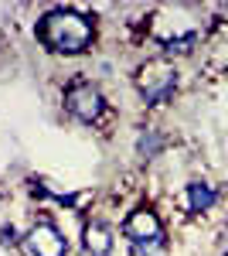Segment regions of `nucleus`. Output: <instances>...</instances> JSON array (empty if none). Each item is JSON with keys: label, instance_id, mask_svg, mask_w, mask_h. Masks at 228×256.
Masks as SVG:
<instances>
[{"label": "nucleus", "instance_id": "nucleus-1", "mask_svg": "<svg viewBox=\"0 0 228 256\" xmlns=\"http://www.w3.org/2000/svg\"><path fill=\"white\" fill-rule=\"evenodd\" d=\"M38 38L48 52L55 55H82L95 38V28L92 20L78 10H51L41 18V28H38Z\"/></svg>", "mask_w": 228, "mask_h": 256}, {"label": "nucleus", "instance_id": "nucleus-2", "mask_svg": "<svg viewBox=\"0 0 228 256\" xmlns=\"http://www.w3.org/2000/svg\"><path fill=\"white\" fill-rule=\"evenodd\" d=\"M136 86H140V92L147 99V106H160L177 89V72L171 65H164V62H147L140 68V76H136Z\"/></svg>", "mask_w": 228, "mask_h": 256}, {"label": "nucleus", "instance_id": "nucleus-3", "mask_svg": "<svg viewBox=\"0 0 228 256\" xmlns=\"http://www.w3.org/2000/svg\"><path fill=\"white\" fill-rule=\"evenodd\" d=\"M65 110L82 123H95V120L106 113V99L95 89L92 82H72L65 89Z\"/></svg>", "mask_w": 228, "mask_h": 256}, {"label": "nucleus", "instance_id": "nucleus-4", "mask_svg": "<svg viewBox=\"0 0 228 256\" xmlns=\"http://www.w3.org/2000/svg\"><path fill=\"white\" fill-rule=\"evenodd\" d=\"M24 250L31 256H68V242L51 222H41L24 236Z\"/></svg>", "mask_w": 228, "mask_h": 256}, {"label": "nucleus", "instance_id": "nucleus-5", "mask_svg": "<svg viewBox=\"0 0 228 256\" xmlns=\"http://www.w3.org/2000/svg\"><path fill=\"white\" fill-rule=\"evenodd\" d=\"M123 232L133 242H153V239H164V226H160V218H157L153 208H136V212L126 216Z\"/></svg>", "mask_w": 228, "mask_h": 256}, {"label": "nucleus", "instance_id": "nucleus-6", "mask_svg": "<svg viewBox=\"0 0 228 256\" xmlns=\"http://www.w3.org/2000/svg\"><path fill=\"white\" fill-rule=\"evenodd\" d=\"M82 239H85V253L89 256H109L113 253V232H109L106 222H89Z\"/></svg>", "mask_w": 228, "mask_h": 256}, {"label": "nucleus", "instance_id": "nucleus-7", "mask_svg": "<svg viewBox=\"0 0 228 256\" xmlns=\"http://www.w3.org/2000/svg\"><path fill=\"white\" fill-rule=\"evenodd\" d=\"M215 202H218V192L211 184H205V181H191L188 184V212L191 216H205Z\"/></svg>", "mask_w": 228, "mask_h": 256}, {"label": "nucleus", "instance_id": "nucleus-8", "mask_svg": "<svg viewBox=\"0 0 228 256\" xmlns=\"http://www.w3.org/2000/svg\"><path fill=\"white\" fill-rule=\"evenodd\" d=\"M160 150H164V137H160L157 130H143V137H140V144H136V154L147 158V160H153Z\"/></svg>", "mask_w": 228, "mask_h": 256}, {"label": "nucleus", "instance_id": "nucleus-9", "mask_svg": "<svg viewBox=\"0 0 228 256\" xmlns=\"http://www.w3.org/2000/svg\"><path fill=\"white\" fill-rule=\"evenodd\" d=\"M198 44V34L191 31V34H181V38H171V41H164V52L167 55H188L191 48Z\"/></svg>", "mask_w": 228, "mask_h": 256}, {"label": "nucleus", "instance_id": "nucleus-10", "mask_svg": "<svg viewBox=\"0 0 228 256\" xmlns=\"http://www.w3.org/2000/svg\"><path fill=\"white\" fill-rule=\"evenodd\" d=\"M130 256H164V239H153V242H130Z\"/></svg>", "mask_w": 228, "mask_h": 256}, {"label": "nucleus", "instance_id": "nucleus-11", "mask_svg": "<svg viewBox=\"0 0 228 256\" xmlns=\"http://www.w3.org/2000/svg\"><path fill=\"white\" fill-rule=\"evenodd\" d=\"M0 239H3V246H17V232H14V229H3Z\"/></svg>", "mask_w": 228, "mask_h": 256}, {"label": "nucleus", "instance_id": "nucleus-12", "mask_svg": "<svg viewBox=\"0 0 228 256\" xmlns=\"http://www.w3.org/2000/svg\"><path fill=\"white\" fill-rule=\"evenodd\" d=\"M222 14H225V18H228V4H225V7H222Z\"/></svg>", "mask_w": 228, "mask_h": 256}]
</instances>
